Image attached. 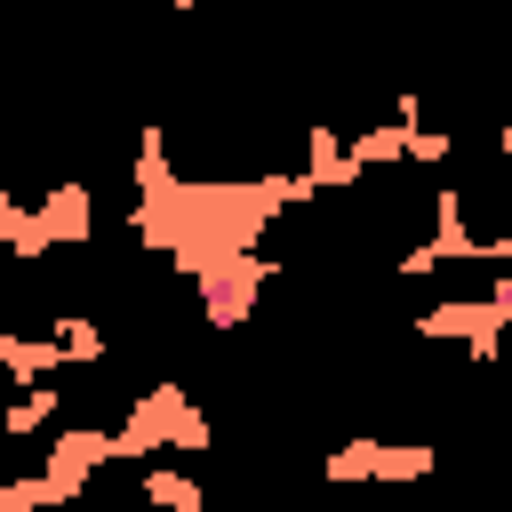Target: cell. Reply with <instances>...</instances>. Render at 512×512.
I'll use <instances>...</instances> for the list:
<instances>
[{
    "label": "cell",
    "mask_w": 512,
    "mask_h": 512,
    "mask_svg": "<svg viewBox=\"0 0 512 512\" xmlns=\"http://www.w3.org/2000/svg\"><path fill=\"white\" fill-rule=\"evenodd\" d=\"M24 416H40V376H32V352L0 336V432H16Z\"/></svg>",
    "instance_id": "7a4b0ae2"
},
{
    "label": "cell",
    "mask_w": 512,
    "mask_h": 512,
    "mask_svg": "<svg viewBox=\"0 0 512 512\" xmlns=\"http://www.w3.org/2000/svg\"><path fill=\"white\" fill-rule=\"evenodd\" d=\"M432 160H440L448 240H464V248H512V136H472V144H448Z\"/></svg>",
    "instance_id": "6da1fadb"
}]
</instances>
